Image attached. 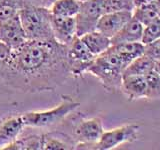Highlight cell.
Here are the masks:
<instances>
[{
	"label": "cell",
	"instance_id": "cell-1",
	"mask_svg": "<svg viewBox=\"0 0 160 150\" xmlns=\"http://www.w3.org/2000/svg\"><path fill=\"white\" fill-rule=\"evenodd\" d=\"M70 75L68 46L56 40H27L12 50L9 69L2 81L21 91L42 92L52 91Z\"/></svg>",
	"mask_w": 160,
	"mask_h": 150
},
{
	"label": "cell",
	"instance_id": "cell-2",
	"mask_svg": "<svg viewBox=\"0 0 160 150\" xmlns=\"http://www.w3.org/2000/svg\"><path fill=\"white\" fill-rule=\"evenodd\" d=\"M128 64L110 46L106 51L97 55L87 72L98 78L105 89L114 92L120 90L123 72Z\"/></svg>",
	"mask_w": 160,
	"mask_h": 150
},
{
	"label": "cell",
	"instance_id": "cell-3",
	"mask_svg": "<svg viewBox=\"0 0 160 150\" xmlns=\"http://www.w3.org/2000/svg\"><path fill=\"white\" fill-rule=\"evenodd\" d=\"M18 15L28 40H55L52 31V14L50 8L29 5L20 10Z\"/></svg>",
	"mask_w": 160,
	"mask_h": 150
},
{
	"label": "cell",
	"instance_id": "cell-4",
	"mask_svg": "<svg viewBox=\"0 0 160 150\" xmlns=\"http://www.w3.org/2000/svg\"><path fill=\"white\" fill-rule=\"evenodd\" d=\"M78 106V102H75L71 99H64L54 108L42 111H28L21 114V117L26 127H49L62 121Z\"/></svg>",
	"mask_w": 160,
	"mask_h": 150
},
{
	"label": "cell",
	"instance_id": "cell-5",
	"mask_svg": "<svg viewBox=\"0 0 160 150\" xmlns=\"http://www.w3.org/2000/svg\"><path fill=\"white\" fill-rule=\"evenodd\" d=\"M103 13V0H87L81 2L74 17L77 36L81 37L84 34L96 30L97 23Z\"/></svg>",
	"mask_w": 160,
	"mask_h": 150
},
{
	"label": "cell",
	"instance_id": "cell-6",
	"mask_svg": "<svg viewBox=\"0 0 160 150\" xmlns=\"http://www.w3.org/2000/svg\"><path fill=\"white\" fill-rule=\"evenodd\" d=\"M139 125L126 124L104 131L99 141L95 145V150H111L124 143L136 141L139 135Z\"/></svg>",
	"mask_w": 160,
	"mask_h": 150
},
{
	"label": "cell",
	"instance_id": "cell-7",
	"mask_svg": "<svg viewBox=\"0 0 160 150\" xmlns=\"http://www.w3.org/2000/svg\"><path fill=\"white\" fill-rule=\"evenodd\" d=\"M103 132L104 128L101 119L94 117L82 120L74 129V139L76 140L75 148L94 149Z\"/></svg>",
	"mask_w": 160,
	"mask_h": 150
},
{
	"label": "cell",
	"instance_id": "cell-8",
	"mask_svg": "<svg viewBox=\"0 0 160 150\" xmlns=\"http://www.w3.org/2000/svg\"><path fill=\"white\" fill-rule=\"evenodd\" d=\"M68 58L70 73L73 76H80L87 72L96 56L88 49L81 38L76 36L68 45Z\"/></svg>",
	"mask_w": 160,
	"mask_h": 150
},
{
	"label": "cell",
	"instance_id": "cell-9",
	"mask_svg": "<svg viewBox=\"0 0 160 150\" xmlns=\"http://www.w3.org/2000/svg\"><path fill=\"white\" fill-rule=\"evenodd\" d=\"M27 40L19 15L0 22V41L8 45L12 50L20 47Z\"/></svg>",
	"mask_w": 160,
	"mask_h": 150
},
{
	"label": "cell",
	"instance_id": "cell-10",
	"mask_svg": "<svg viewBox=\"0 0 160 150\" xmlns=\"http://www.w3.org/2000/svg\"><path fill=\"white\" fill-rule=\"evenodd\" d=\"M132 17V11L104 13L97 23L96 30L111 39Z\"/></svg>",
	"mask_w": 160,
	"mask_h": 150
},
{
	"label": "cell",
	"instance_id": "cell-11",
	"mask_svg": "<svg viewBox=\"0 0 160 150\" xmlns=\"http://www.w3.org/2000/svg\"><path fill=\"white\" fill-rule=\"evenodd\" d=\"M52 31L54 39L60 44L68 45L77 36L74 17H59L52 15Z\"/></svg>",
	"mask_w": 160,
	"mask_h": 150
},
{
	"label": "cell",
	"instance_id": "cell-12",
	"mask_svg": "<svg viewBox=\"0 0 160 150\" xmlns=\"http://www.w3.org/2000/svg\"><path fill=\"white\" fill-rule=\"evenodd\" d=\"M25 124L20 115H11L0 121V147L3 148L6 145L16 140L22 133Z\"/></svg>",
	"mask_w": 160,
	"mask_h": 150
},
{
	"label": "cell",
	"instance_id": "cell-13",
	"mask_svg": "<svg viewBox=\"0 0 160 150\" xmlns=\"http://www.w3.org/2000/svg\"><path fill=\"white\" fill-rule=\"evenodd\" d=\"M120 90L129 100L146 98L147 86L143 75H123Z\"/></svg>",
	"mask_w": 160,
	"mask_h": 150
},
{
	"label": "cell",
	"instance_id": "cell-14",
	"mask_svg": "<svg viewBox=\"0 0 160 150\" xmlns=\"http://www.w3.org/2000/svg\"><path fill=\"white\" fill-rule=\"evenodd\" d=\"M144 26L131 17V19L120 29V31L111 38V45L126 42H141Z\"/></svg>",
	"mask_w": 160,
	"mask_h": 150
},
{
	"label": "cell",
	"instance_id": "cell-15",
	"mask_svg": "<svg viewBox=\"0 0 160 150\" xmlns=\"http://www.w3.org/2000/svg\"><path fill=\"white\" fill-rule=\"evenodd\" d=\"M80 38L95 56L106 51L111 46V39L97 30L84 34Z\"/></svg>",
	"mask_w": 160,
	"mask_h": 150
},
{
	"label": "cell",
	"instance_id": "cell-16",
	"mask_svg": "<svg viewBox=\"0 0 160 150\" xmlns=\"http://www.w3.org/2000/svg\"><path fill=\"white\" fill-rule=\"evenodd\" d=\"M43 135H29L26 137H18L13 142L6 145L2 149L5 150H40L43 149Z\"/></svg>",
	"mask_w": 160,
	"mask_h": 150
},
{
	"label": "cell",
	"instance_id": "cell-17",
	"mask_svg": "<svg viewBox=\"0 0 160 150\" xmlns=\"http://www.w3.org/2000/svg\"><path fill=\"white\" fill-rule=\"evenodd\" d=\"M112 50L117 53L125 61L130 63L144 52V44L142 42H126L111 45Z\"/></svg>",
	"mask_w": 160,
	"mask_h": 150
},
{
	"label": "cell",
	"instance_id": "cell-18",
	"mask_svg": "<svg viewBox=\"0 0 160 150\" xmlns=\"http://www.w3.org/2000/svg\"><path fill=\"white\" fill-rule=\"evenodd\" d=\"M79 0H56L51 6L50 11L53 16L75 17L80 8Z\"/></svg>",
	"mask_w": 160,
	"mask_h": 150
},
{
	"label": "cell",
	"instance_id": "cell-19",
	"mask_svg": "<svg viewBox=\"0 0 160 150\" xmlns=\"http://www.w3.org/2000/svg\"><path fill=\"white\" fill-rule=\"evenodd\" d=\"M132 17L145 26L159 17V10L154 2L142 4L134 8L132 11Z\"/></svg>",
	"mask_w": 160,
	"mask_h": 150
},
{
	"label": "cell",
	"instance_id": "cell-20",
	"mask_svg": "<svg viewBox=\"0 0 160 150\" xmlns=\"http://www.w3.org/2000/svg\"><path fill=\"white\" fill-rule=\"evenodd\" d=\"M154 61L142 54L141 56L135 58L125 68L123 75H144L154 68Z\"/></svg>",
	"mask_w": 160,
	"mask_h": 150
},
{
	"label": "cell",
	"instance_id": "cell-21",
	"mask_svg": "<svg viewBox=\"0 0 160 150\" xmlns=\"http://www.w3.org/2000/svg\"><path fill=\"white\" fill-rule=\"evenodd\" d=\"M134 8H135L134 0H103L104 13L119 12V11H133Z\"/></svg>",
	"mask_w": 160,
	"mask_h": 150
},
{
	"label": "cell",
	"instance_id": "cell-22",
	"mask_svg": "<svg viewBox=\"0 0 160 150\" xmlns=\"http://www.w3.org/2000/svg\"><path fill=\"white\" fill-rule=\"evenodd\" d=\"M147 86L146 99H158L160 98V77L154 68L144 75Z\"/></svg>",
	"mask_w": 160,
	"mask_h": 150
},
{
	"label": "cell",
	"instance_id": "cell-23",
	"mask_svg": "<svg viewBox=\"0 0 160 150\" xmlns=\"http://www.w3.org/2000/svg\"><path fill=\"white\" fill-rule=\"evenodd\" d=\"M159 38H160V16L153 20L151 23L144 26L141 42L143 44H147Z\"/></svg>",
	"mask_w": 160,
	"mask_h": 150
},
{
	"label": "cell",
	"instance_id": "cell-24",
	"mask_svg": "<svg viewBox=\"0 0 160 150\" xmlns=\"http://www.w3.org/2000/svg\"><path fill=\"white\" fill-rule=\"evenodd\" d=\"M12 49L8 45L0 41V80H3L9 69Z\"/></svg>",
	"mask_w": 160,
	"mask_h": 150
},
{
	"label": "cell",
	"instance_id": "cell-25",
	"mask_svg": "<svg viewBox=\"0 0 160 150\" xmlns=\"http://www.w3.org/2000/svg\"><path fill=\"white\" fill-rule=\"evenodd\" d=\"M44 150H60V149H73L71 145L66 143L64 140H61L57 137L51 136V135L44 134Z\"/></svg>",
	"mask_w": 160,
	"mask_h": 150
},
{
	"label": "cell",
	"instance_id": "cell-26",
	"mask_svg": "<svg viewBox=\"0 0 160 150\" xmlns=\"http://www.w3.org/2000/svg\"><path fill=\"white\" fill-rule=\"evenodd\" d=\"M143 54L152 59L154 62L160 61V38L150 43L144 44Z\"/></svg>",
	"mask_w": 160,
	"mask_h": 150
},
{
	"label": "cell",
	"instance_id": "cell-27",
	"mask_svg": "<svg viewBox=\"0 0 160 150\" xmlns=\"http://www.w3.org/2000/svg\"><path fill=\"white\" fill-rule=\"evenodd\" d=\"M39 1H40V3H41L42 6L50 8V6H51L56 0H39Z\"/></svg>",
	"mask_w": 160,
	"mask_h": 150
},
{
	"label": "cell",
	"instance_id": "cell-28",
	"mask_svg": "<svg viewBox=\"0 0 160 150\" xmlns=\"http://www.w3.org/2000/svg\"><path fill=\"white\" fill-rule=\"evenodd\" d=\"M153 1L154 0H134V3H135V7H136V6H139V5L150 3V2H153Z\"/></svg>",
	"mask_w": 160,
	"mask_h": 150
},
{
	"label": "cell",
	"instance_id": "cell-29",
	"mask_svg": "<svg viewBox=\"0 0 160 150\" xmlns=\"http://www.w3.org/2000/svg\"><path fill=\"white\" fill-rule=\"evenodd\" d=\"M154 70L157 72V74L159 75V77H160V61H156L154 63Z\"/></svg>",
	"mask_w": 160,
	"mask_h": 150
},
{
	"label": "cell",
	"instance_id": "cell-30",
	"mask_svg": "<svg viewBox=\"0 0 160 150\" xmlns=\"http://www.w3.org/2000/svg\"><path fill=\"white\" fill-rule=\"evenodd\" d=\"M80 2H84V1H87V0H79Z\"/></svg>",
	"mask_w": 160,
	"mask_h": 150
},
{
	"label": "cell",
	"instance_id": "cell-31",
	"mask_svg": "<svg viewBox=\"0 0 160 150\" xmlns=\"http://www.w3.org/2000/svg\"><path fill=\"white\" fill-rule=\"evenodd\" d=\"M159 16H160V10H159Z\"/></svg>",
	"mask_w": 160,
	"mask_h": 150
}]
</instances>
